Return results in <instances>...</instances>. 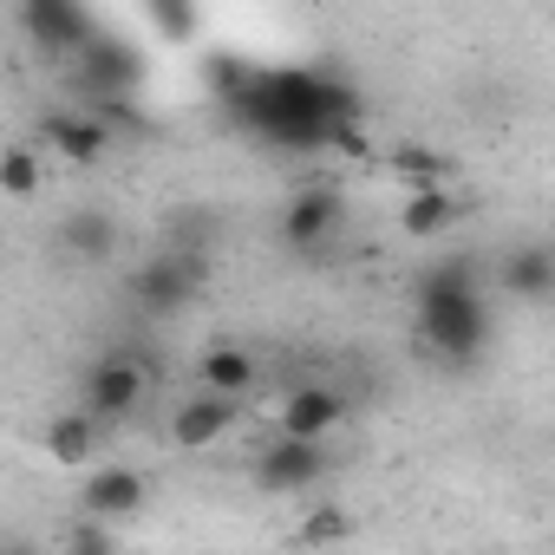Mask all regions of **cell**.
<instances>
[{"instance_id": "2e32d148", "label": "cell", "mask_w": 555, "mask_h": 555, "mask_svg": "<svg viewBox=\"0 0 555 555\" xmlns=\"http://www.w3.org/2000/svg\"><path fill=\"white\" fill-rule=\"evenodd\" d=\"M203 386H209V392H222V399H242V392L255 386V360H248L242 347L216 340V347L203 353Z\"/></svg>"}, {"instance_id": "3957f363", "label": "cell", "mask_w": 555, "mask_h": 555, "mask_svg": "<svg viewBox=\"0 0 555 555\" xmlns=\"http://www.w3.org/2000/svg\"><path fill=\"white\" fill-rule=\"evenodd\" d=\"M73 53H79V92H92V99H131L144 79V60L112 34H86Z\"/></svg>"}, {"instance_id": "7a4b0ae2", "label": "cell", "mask_w": 555, "mask_h": 555, "mask_svg": "<svg viewBox=\"0 0 555 555\" xmlns=\"http://www.w3.org/2000/svg\"><path fill=\"white\" fill-rule=\"evenodd\" d=\"M418 327L451 360H470L483 347L490 321H483V295L470 282V261H438L425 282H418Z\"/></svg>"}, {"instance_id": "8992f818", "label": "cell", "mask_w": 555, "mask_h": 555, "mask_svg": "<svg viewBox=\"0 0 555 555\" xmlns=\"http://www.w3.org/2000/svg\"><path fill=\"white\" fill-rule=\"evenodd\" d=\"M138 399H144V373H138L131 360H99V366L86 373V412H92L99 425L131 418Z\"/></svg>"}, {"instance_id": "277c9868", "label": "cell", "mask_w": 555, "mask_h": 555, "mask_svg": "<svg viewBox=\"0 0 555 555\" xmlns=\"http://www.w3.org/2000/svg\"><path fill=\"white\" fill-rule=\"evenodd\" d=\"M196 288H203V255H183V248H170L131 274V301L144 314H177Z\"/></svg>"}, {"instance_id": "e0dca14e", "label": "cell", "mask_w": 555, "mask_h": 555, "mask_svg": "<svg viewBox=\"0 0 555 555\" xmlns=\"http://www.w3.org/2000/svg\"><path fill=\"white\" fill-rule=\"evenodd\" d=\"M47 451L60 457V464H86L92 451H99V418L79 405V412H66V418H53V431H47Z\"/></svg>"}, {"instance_id": "ac0fdd59", "label": "cell", "mask_w": 555, "mask_h": 555, "mask_svg": "<svg viewBox=\"0 0 555 555\" xmlns=\"http://www.w3.org/2000/svg\"><path fill=\"white\" fill-rule=\"evenodd\" d=\"M40 183H47V170H40V151L34 144H14L8 157H0V190H8V196H40Z\"/></svg>"}, {"instance_id": "9c48e42d", "label": "cell", "mask_w": 555, "mask_h": 555, "mask_svg": "<svg viewBox=\"0 0 555 555\" xmlns=\"http://www.w3.org/2000/svg\"><path fill=\"white\" fill-rule=\"evenodd\" d=\"M21 8H27V34H34L47 53H73V47L92 34V21H86L79 0H21Z\"/></svg>"}, {"instance_id": "30bf717a", "label": "cell", "mask_w": 555, "mask_h": 555, "mask_svg": "<svg viewBox=\"0 0 555 555\" xmlns=\"http://www.w3.org/2000/svg\"><path fill=\"white\" fill-rule=\"evenodd\" d=\"M340 418H347V399H340L334 386H301V392H288V405H282V431H288V438H327Z\"/></svg>"}, {"instance_id": "5bb4252c", "label": "cell", "mask_w": 555, "mask_h": 555, "mask_svg": "<svg viewBox=\"0 0 555 555\" xmlns=\"http://www.w3.org/2000/svg\"><path fill=\"white\" fill-rule=\"evenodd\" d=\"M112 242H118V229H112L105 209H73V216L60 222V248H66L73 261H105Z\"/></svg>"}, {"instance_id": "7c38bea8", "label": "cell", "mask_w": 555, "mask_h": 555, "mask_svg": "<svg viewBox=\"0 0 555 555\" xmlns=\"http://www.w3.org/2000/svg\"><path fill=\"white\" fill-rule=\"evenodd\" d=\"M235 425V399H222V392H209V399H190L183 412H177V425H170V438L183 444V451H209L222 431Z\"/></svg>"}, {"instance_id": "4fadbf2b", "label": "cell", "mask_w": 555, "mask_h": 555, "mask_svg": "<svg viewBox=\"0 0 555 555\" xmlns=\"http://www.w3.org/2000/svg\"><path fill=\"white\" fill-rule=\"evenodd\" d=\"M503 295H516V301H529V308L555 295V261H548L542 242H522V248L503 261Z\"/></svg>"}, {"instance_id": "8fae6325", "label": "cell", "mask_w": 555, "mask_h": 555, "mask_svg": "<svg viewBox=\"0 0 555 555\" xmlns=\"http://www.w3.org/2000/svg\"><path fill=\"white\" fill-rule=\"evenodd\" d=\"M457 222V196L444 190V183H412V196H405V209H399V229L412 235V242H431V235H444Z\"/></svg>"}, {"instance_id": "52a82bcc", "label": "cell", "mask_w": 555, "mask_h": 555, "mask_svg": "<svg viewBox=\"0 0 555 555\" xmlns=\"http://www.w3.org/2000/svg\"><path fill=\"white\" fill-rule=\"evenodd\" d=\"M340 216H347V203H340L327 183H314V190H295V203H288V216H282V235H288L295 248H321V242L340 229Z\"/></svg>"}, {"instance_id": "6da1fadb", "label": "cell", "mask_w": 555, "mask_h": 555, "mask_svg": "<svg viewBox=\"0 0 555 555\" xmlns=\"http://www.w3.org/2000/svg\"><path fill=\"white\" fill-rule=\"evenodd\" d=\"M235 79V73H229ZM235 99V118L248 131H261L268 144H295V151H314V144H347L360 151V131H353V92L321 79V73H242L235 86H222Z\"/></svg>"}, {"instance_id": "5b68a950", "label": "cell", "mask_w": 555, "mask_h": 555, "mask_svg": "<svg viewBox=\"0 0 555 555\" xmlns=\"http://www.w3.org/2000/svg\"><path fill=\"white\" fill-rule=\"evenodd\" d=\"M321 477H327L321 438H288V431H282V444H268V451L255 457V483L274 490V496H295V490H308V483H321Z\"/></svg>"}, {"instance_id": "ffe728a7", "label": "cell", "mask_w": 555, "mask_h": 555, "mask_svg": "<svg viewBox=\"0 0 555 555\" xmlns=\"http://www.w3.org/2000/svg\"><path fill=\"white\" fill-rule=\"evenodd\" d=\"M340 535H353V522H347V509H321L308 529H301V542H340Z\"/></svg>"}, {"instance_id": "ba28073f", "label": "cell", "mask_w": 555, "mask_h": 555, "mask_svg": "<svg viewBox=\"0 0 555 555\" xmlns=\"http://www.w3.org/2000/svg\"><path fill=\"white\" fill-rule=\"evenodd\" d=\"M86 516H138L151 503V477L144 470H125V464H105L86 477Z\"/></svg>"}, {"instance_id": "d6986e66", "label": "cell", "mask_w": 555, "mask_h": 555, "mask_svg": "<svg viewBox=\"0 0 555 555\" xmlns=\"http://www.w3.org/2000/svg\"><path fill=\"white\" fill-rule=\"evenodd\" d=\"M151 21L164 40H190L196 34V0H151Z\"/></svg>"}, {"instance_id": "9a60e30c", "label": "cell", "mask_w": 555, "mask_h": 555, "mask_svg": "<svg viewBox=\"0 0 555 555\" xmlns=\"http://www.w3.org/2000/svg\"><path fill=\"white\" fill-rule=\"evenodd\" d=\"M40 138H53L60 144V157H73V164H99L105 157V144H112V131L86 112V118H47L40 125Z\"/></svg>"}, {"instance_id": "44dd1931", "label": "cell", "mask_w": 555, "mask_h": 555, "mask_svg": "<svg viewBox=\"0 0 555 555\" xmlns=\"http://www.w3.org/2000/svg\"><path fill=\"white\" fill-rule=\"evenodd\" d=\"M73 548H112V535H105L99 522H79V529H73Z\"/></svg>"}]
</instances>
